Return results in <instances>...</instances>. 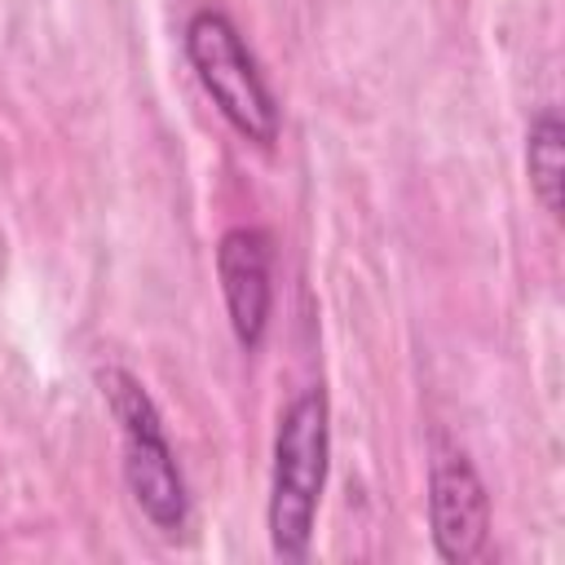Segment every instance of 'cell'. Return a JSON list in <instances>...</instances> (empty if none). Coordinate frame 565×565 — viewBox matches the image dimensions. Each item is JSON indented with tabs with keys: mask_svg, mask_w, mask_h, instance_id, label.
Returning a JSON list of instances; mask_svg holds the SVG:
<instances>
[{
	"mask_svg": "<svg viewBox=\"0 0 565 565\" xmlns=\"http://www.w3.org/2000/svg\"><path fill=\"white\" fill-rule=\"evenodd\" d=\"M185 57L194 66V79L212 97V106L225 115V124L256 141H278V97L269 79L260 75V62L252 57L243 31L221 9H194L185 22Z\"/></svg>",
	"mask_w": 565,
	"mask_h": 565,
	"instance_id": "cell-3",
	"label": "cell"
},
{
	"mask_svg": "<svg viewBox=\"0 0 565 565\" xmlns=\"http://www.w3.org/2000/svg\"><path fill=\"white\" fill-rule=\"evenodd\" d=\"M525 172L530 190L547 216H561V185H565V128L556 110H539L525 137Z\"/></svg>",
	"mask_w": 565,
	"mask_h": 565,
	"instance_id": "cell-6",
	"label": "cell"
},
{
	"mask_svg": "<svg viewBox=\"0 0 565 565\" xmlns=\"http://www.w3.org/2000/svg\"><path fill=\"white\" fill-rule=\"evenodd\" d=\"M102 397L119 424V441H124V481L132 503L146 512V521L163 534H181L190 521V490L181 477V463L168 446L163 419L154 397L146 393V384L124 371V366H102L97 371Z\"/></svg>",
	"mask_w": 565,
	"mask_h": 565,
	"instance_id": "cell-2",
	"label": "cell"
},
{
	"mask_svg": "<svg viewBox=\"0 0 565 565\" xmlns=\"http://www.w3.org/2000/svg\"><path fill=\"white\" fill-rule=\"evenodd\" d=\"M428 530L437 556L450 565L477 561L490 539L486 481L477 477L472 459L446 437H433V459H428Z\"/></svg>",
	"mask_w": 565,
	"mask_h": 565,
	"instance_id": "cell-4",
	"label": "cell"
},
{
	"mask_svg": "<svg viewBox=\"0 0 565 565\" xmlns=\"http://www.w3.org/2000/svg\"><path fill=\"white\" fill-rule=\"evenodd\" d=\"M274 243L256 225H234L216 243V278L230 313V331L243 349H256L269 327V300H274Z\"/></svg>",
	"mask_w": 565,
	"mask_h": 565,
	"instance_id": "cell-5",
	"label": "cell"
},
{
	"mask_svg": "<svg viewBox=\"0 0 565 565\" xmlns=\"http://www.w3.org/2000/svg\"><path fill=\"white\" fill-rule=\"evenodd\" d=\"M331 459V411L322 388H305L287 402L274 433L269 472V543L282 561H300L313 539L318 499Z\"/></svg>",
	"mask_w": 565,
	"mask_h": 565,
	"instance_id": "cell-1",
	"label": "cell"
}]
</instances>
